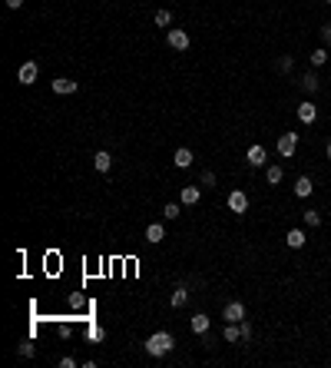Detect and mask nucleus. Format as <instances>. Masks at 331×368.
<instances>
[{
    "instance_id": "f257e3e1",
    "label": "nucleus",
    "mask_w": 331,
    "mask_h": 368,
    "mask_svg": "<svg viewBox=\"0 0 331 368\" xmlns=\"http://www.w3.org/2000/svg\"><path fill=\"white\" fill-rule=\"evenodd\" d=\"M172 349H175L172 332H156V335H149V338H146V352H149L152 358H163V355H169Z\"/></svg>"
},
{
    "instance_id": "f03ea898",
    "label": "nucleus",
    "mask_w": 331,
    "mask_h": 368,
    "mask_svg": "<svg viewBox=\"0 0 331 368\" xmlns=\"http://www.w3.org/2000/svg\"><path fill=\"white\" fill-rule=\"evenodd\" d=\"M295 150H298V133H281L278 136V156L281 159H292L295 156Z\"/></svg>"
},
{
    "instance_id": "7ed1b4c3",
    "label": "nucleus",
    "mask_w": 331,
    "mask_h": 368,
    "mask_svg": "<svg viewBox=\"0 0 331 368\" xmlns=\"http://www.w3.org/2000/svg\"><path fill=\"white\" fill-rule=\"evenodd\" d=\"M37 73H40V67L33 60H27V63H20V70H17V80L24 83V87H30V83H37Z\"/></svg>"
},
{
    "instance_id": "20e7f679",
    "label": "nucleus",
    "mask_w": 331,
    "mask_h": 368,
    "mask_svg": "<svg viewBox=\"0 0 331 368\" xmlns=\"http://www.w3.org/2000/svg\"><path fill=\"white\" fill-rule=\"evenodd\" d=\"M229 209L235 212V216H242V212H249V196H245L242 189H232V193H229Z\"/></svg>"
},
{
    "instance_id": "39448f33",
    "label": "nucleus",
    "mask_w": 331,
    "mask_h": 368,
    "mask_svg": "<svg viewBox=\"0 0 331 368\" xmlns=\"http://www.w3.org/2000/svg\"><path fill=\"white\" fill-rule=\"evenodd\" d=\"M169 47H172V50H186L189 47V33L182 30V27H172V30H169Z\"/></svg>"
},
{
    "instance_id": "423d86ee",
    "label": "nucleus",
    "mask_w": 331,
    "mask_h": 368,
    "mask_svg": "<svg viewBox=\"0 0 331 368\" xmlns=\"http://www.w3.org/2000/svg\"><path fill=\"white\" fill-rule=\"evenodd\" d=\"M298 119H301V123H315V119H318V106H315L312 100L298 103Z\"/></svg>"
},
{
    "instance_id": "0eeeda50",
    "label": "nucleus",
    "mask_w": 331,
    "mask_h": 368,
    "mask_svg": "<svg viewBox=\"0 0 331 368\" xmlns=\"http://www.w3.org/2000/svg\"><path fill=\"white\" fill-rule=\"evenodd\" d=\"M222 315H225V322H242L245 318V305L242 302H229V305L222 309Z\"/></svg>"
},
{
    "instance_id": "6e6552de",
    "label": "nucleus",
    "mask_w": 331,
    "mask_h": 368,
    "mask_svg": "<svg viewBox=\"0 0 331 368\" xmlns=\"http://www.w3.org/2000/svg\"><path fill=\"white\" fill-rule=\"evenodd\" d=\"M53 93H60V96L76 93V80H67V76H56V80H53Z\"/></svg>"
},
{
    "instance_id": "1a4fd4ad",
    "label": "nucleus",
    "mask_w": 331,
    "mask_h": 368,
    "mask_svg": "<svg viewBox=\"0 0 331 368\" xmlns=\"http://www.w3.org/2000/svg\"><path fill=\"white\" fill-rule=\"evenodd\" d=\"M163 239H166V229H163L159 222H149V226H146V242L156 246V242H163Z\"/></svg>"
},
{
    "instance_id": "9d476101",
    "label": "nucleus",
    "mask_w": 331,
    "mask_h": 368,
    "mask_svg": "<svg viewBox=\"0 0 331 368\" xmlns=\"http://www.w3.org/2000/svg\"><path fill=\"white\" fill-rule=\"evenodd\" d=\"M312 179H308V176H298V179H295V196H298V199H308V196H312Z\"/></svg>"
},
{
    "instance_id": "9b49d317",
    "label": "nucleus",
    "mask_w": 331,
    "mask_h": 368,
    "mask_svg": "<svg viewBox=\"0 0 331 368\" xmlns=\"http://www.w3.org/2000/svg\"><path fill=\"white\" fill-rule=\"evenodd\" d=\"M285 242H288V249H301L305 246V229H288Z\"/></svg>"
},
{
    "instance_id": "f8f14e48",
    "label": "nucleus",
    "mask_w": 331,
    "mask_h": 368,
    "mask_svg": "<svg viewBox=\"0 0 331 368\" xmlns=\"http://www.w3.org/2000/svg\"><path fill=\"white\" fill-rule=\"evenodd\" d=\"M175 166H179V169H189V166H192V150H186V146H182V150H175Z\"/></svg>"
},
{
    "instance_id": "ddd939ff",
    "label": "nucleus",
    "mask_w": 331,
    "mask_h": 368,
    "mask_svg": "<svg viewBox=\"0 0 331 368\" xmlns=\"http://www.w3.org/2000/svg\"><path fill=\"white\" fill-rule=\"evenodd\" d=\"M265 162H269L265 150H262V146H252V150H249V166H265Z\"/></svg>"
},
{
    "instance_id": "4468645a",
    "label": "nucleus",
    "mask_w": 331,
    "mask_h": 368,
    "mask_svg": "<svg viewBox=\"0 0 331 368\" xmlns=\"http://www.w3.org/2000/svg\"><path fill=\"white\" fill-rule=\"evenodd\" d=\"M199 186H186L182 189V206H195V202H199Z\"/></svg>"
},
{
    "instance_id": "2eb2a0df",
    "label": "nucleus",
    "mask_w": 331,
    "mask_h": 368,
    "mask_svg": "<svg viewBox=\"0 0 331 368\" xmlns=\"http://www.w3.org/2000/svg\"><path fill=\"white\" fill-rule=\"evenodd\" d=\"M189 325H192V332H195V335H206V332H209V318L206 315H192V322H189Z\"/></svg>"
},
{
    "instance_id": "dca6fc26",
    "label": "nucleus",
    "mask_w": 331,
    "mask_h": 368,
    "mask_svg": "<svg viewBox=\"0 0 331 368\" xmlns=\"http://www.w3.org/2000/svg\"><path fill=\"white\" fill-rule=\"evenodd\" d=\"M93 166L100 169V173H106V169L113 166V156H109V153H103V150H100V153L93 156Z\"/></svg>"
},
{
    "instance_id": "f3484780",
    "label": "nucleus",
    "mask_w": 331,
    "mask_h": 368,
    "mask_svg": "<svg viewBox=\"0 0 331 368\" xmlns=\"http://www.w3.org/2000/svg\"><path fill=\"white\" fill-rule=\"evenodd\" d=\"M222 335H225V342H238V338H242V329H238V322H229Z\"/></svg>"
},
{
    "instance_id": "a211bd4d",
    "label": "nucleus",
    "mask_w": 331,
    "mask_h": 368,
    "mask_svg": "<svg viewBox=\"0 0 331 368\" xmlns=\"http://www.w3.org/2000/svg\"><path fill=\"white\" fill-rule=\"evenodd\" d=\"M169 302H172V309H182V305H186V302H189V292H186V289H175V292H172V299H169Z\"/></svg>"
},
{
    "instance_id": "6ab92c4d",
    "label": "nucleus",
    "mask_w": 331,
    "mask_h": 368,
    "mask_svg": "<svg viewBox=\"0 0 331 368\" xmlns=\"http://www.w3.org/2000/svg\"><path fill=\"white\" fill-rule=\"evenodd\" d=\"M281 176H285V173H281V166H269V169H265V179H269L272 186H278Z\"/></svg>"
},
{
    "instance_id": "aec40b11",
    "label": "nucleus",
    "mask_w": 331,
    "mask_h": 368,
    "mask_svg": "<svg viewBox=\"0 0 331 368\" xmlns=\"http://www.w3.org/2000/svg\"><path fill=\"white\" fill-rule=\"evenodd\" d=\"M301 219H305V226H312V229H315V226L321 222V216H318L315 209H305V212H301Z\"/></svg>"
},
{
    "instance_id": "412c9836",
    "label": "nucleus",
    "mask_w": 331,
    "mask_h": 368,
    "mask_svg": "<svg viewBox=\"0 0 331 368\" xmlns=\"http://www.w3.org/2000/svg\"><path fill=\"white\" fill-rule=\"evenodd\" d=\"M301 87H305V93H315V90H318V76H315V73H308L305 80H301Z\"/></svg>"
},
{
    "instance_id": "4be33fe9",
    "label": "nucleus",
    "mask_w": 331,
    "mask_h": 368,
    "mask_svg": "<svg viewBox=\"0 0 331 368\" xmlns=\"http://www.w3.org/2000/svg\"><path fill=\"white\" fill-rule=\"evenodd\" d=\"M312 63L315 67H325L328 63V50H312Z\"/></svg>"
},
{
    "instance_id": "5701e85b",
    "label": "nucleus",
    "mask_w": 331,
    "mask_h": 368,
    "mask_svg": "<svg viewBox=\"0 0 331 368\" xmlns=\"http://www.w3.org/2000/svg\"><path fill=\"white\" fill-rule=\"evenodd\" d=\"M163 216H166V219H179V206H175V202H166V206H163Z\"/></svg>"
},
{
    "instance_id": "b1692460",
    "label": "nucleus",
    "mask_w": 331,
    "mask_h": 368,
    "mask_svg": "<svg viewBox=\"0 0 331 368\" xmlns=\"http://www.w3.org/2000/svg\"><path fill=\"white\" fill-rule=\"evenodd\" d=\"M156 24H159V27H169V24H172V13H169V10H159V13H156Z\"/></svg>"
},
{
    "instance_id": "393cba45",
    "label": "nucleus",
    "mask_w": 331,
    "mask_h": 368,
    "mask_svg": "<svg viewBox=\"0 0 331 368\" xmlns=\"http://www.w3.org/2000/svg\"><path fill=\"white\" fill-rule=\"evenodd\" d=\"M202 186H215V173H212V169H206V173H202Z\"/></svg>"
},
{
    "instance_id": "a878e982",
    "label": "nucleus",
    "mask_w": 331,
    "mask_h": 368,
    "mask_svg": "<svg viewBox=\"0 0 331 368\" xmlns=\"http://www.w3.org/2000/svg\"><path fill=\"white\" fill-rule=\"evenodd\" d=\"M238 329H242V338H245V342H249V338H252V325H249V322H245V318H242V322H238Z\"/></svg>"
},
{
    "instance_id": "bb28decb",
    "label": "nucleus",
    "mask_w": 331,
    "mask_h": 368,
    "mask_svg": "<svg viewBox=\"0 0 331 368\" xmlns=\"http://www.w3.org/2000/svg\"><path fill=\"white\" fill-rule=\"evenodd\" d=\"M33 352H37V349H33V345H30V342H24V345H20V355H24V358H30V355H33Z\"/></svg>"
},
{
    "instance_id": "cd10ccee",
    "label": "nucleus",
    "mask_w": 331,
    "mask_h": 368,
    "mask_svg": "<svg viewBox=\"0 0 331 368\" xmlns=\"http://www.w3.org/2000/svg\"><path fill=\"white\" fill-rule=\"evenodd\" d=\"M278 70H285V73H288V70H292V56H281V60H278Z\"/></svg>"
},
{
    "instance_id": "c85d7f7f",
    "label": "nucleus",
    "mask_w": 331,
    "mask_h": 368,
    "mask_svg": "<svg viewBox=\"0 0 331 368\" xmlns=\"http://www.w3.org/2000/svg\"><path fill=\"white\" fill-rule=\"evenodd\" d=\"M7 7H10V10H20V7H24V0H7Z\"/></svg>"
},
{
    "instance_id": "c756f323",
    "label": "nucleus",
    "mask_w": 331,
    "mask_h": 368,
    "mask_svg": "<svg viewBox=\"0 0 331 368\" xmlns=\"http://www.w3.org/2000/svg\"><path fill=\"white\" fill-rule=\"evenodd\" d=\"M325 40H331V24H328V27H325Z\"/></svg>"
},
{
    "instance_id": "7c9ffc66",
    "label": "nucleus",
    "mask_w": 331,
    "mask_h": 368,
    "mask_svg": "<svg viewBox=\"0 0 331 368\" xmlns=\"http://www.w3.org/2000/svg\"><path fill=\"white\" fill-rule=\"evenodd\" d=\"M325 153H328V159H331V139H328V150H325Z\"/></svg>"
},
{
    "instance_id": "2f4dec72",
    "label": "nucleus",
    "mask_w": 331,
    "mask_h": 368,
    "mask_svg": "<svg viewBox=\"0 0 331 368\" xmlns=\"http://www.w3.org/2000/svg\"><path fill=\"white\" fill-rule=\"evenodd\" d=\"M325 4H331V0H325Z\"/></svg>"
}]
</instances>
